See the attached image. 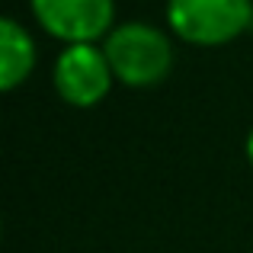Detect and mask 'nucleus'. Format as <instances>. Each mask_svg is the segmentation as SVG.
Here are the masks:
<instances>
[{"mask_svg": "<svg viewBox=\"0 0 253 253\" xmlns=\"http://www.w3.org/2000/svg\"><path fill=\"white\" fill-rule=\"evenodd\" d=\"M103 51L119 84L144 90L167 81L173 71V42L164 29L144 19L119 23L103 39Z\"/></svg>", "mask_w": 253, "mask_h": 253, "instance_id": "nucleus-1", "label": "nucleus"}, {"mask_svg": "<svg viewBox=\"0 0 253 253\" xmlns=\"http://www.w3.org/2000/svg\"><path fill=\"white\" fill-rule=\"evenodd\" d=\"M253 23V0H167V26L189 45L218 48Z\"/></svg>", "mask_w": 253, "mask_h": 253, "instance_id": "nucleus-2", "label": "nucleus"}, {"mask_svg": "<svg viewBox=\"0 0 253 253\" xmlns=\"http://www.w3.org/2000/svg\"><path fill=\"white\" fill-rule=\"evenodd\" d=\"M29 10L64 45H96L116 29V0H29Z\"/></svg>", "mask_w": 253, "mask_h": 253, "instance_id": "nucleus-3", "label": "nucleus"}, {"mask_svg": "<svg viewBox=\"0 0 253 253\" xmlns=\"http://www.w3.org/2000/svg\"><path fill=\"white\" fill-rule=\"evenodd\" d=\"M51 84L68 106L90 109L109 96L116 74L103 45H64L51 68Z\"/></svg>", "mask_w": 253, "mask_h": 253, "instance_id": "nucleus-4", "label": "nucleus"}, {"mask_svg": "<svg viewBox=\"0 0 253 253\" xmlns=\"http://www.w3.org/2000/svg\"><path fill=\"white\" fill-rule=\"evenodd\" d=\"M36 68V42L29 29L19 19L3 16L0 19V90L10 93Z\"/></svg>", "mask_w": 253, "mask_h": 253, "instance_id": "nucleus-5", "label": "nucleus"}, {"mask_svg": "<svg viewBox=\"0 0 253 253\" xmlns=\"http://www.w3.org/2000/svg\"><path fill=\"white\" fill-rule=\"evenodd\" d=\"M244 154H247V161H250V167H253V128L247 131V141H244Z\"/></svg>", "mask_w": 253, "mask_h": 253, "instance_id": "nucleus-6", "label": "nucleus"}]
</instances>
